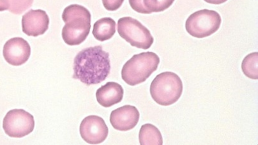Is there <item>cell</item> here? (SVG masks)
I'll list each match as a JSON object with an SVG mask.
<instances>
[{"instance_id":"cell-1","label":"cell","mask_w":258,"mask_h":145,"mask_svg":"<svg viewBox=\"0 0 258 145\" xmlns=\"http://www.w3.org/2000/svg\"><path fill=\"white\" fill-rule=\"evenodd\" d=\"M109 53L101 46L85 49L74 60L73 78L90 86L101 83L110 73Z\"/></svg>"},{"instance_id":"cell-2","label":"cell","mask_w":258,"mask_h":145,"mask_svg":"<svg viewBox=\"0 0 258 145\" xmlns=\"http://www.w3.org/2000/svg\"><path fill=\"white\" fill-rule=\"evenodd\" d=\"M62 20L66 25L62 36L68 45L78 46L83 43L89 35L91 28V15L83 6L73 5L63 11Z\"/></svg>"},{"instance_id":"cell-3","label":"cell","mask_w":258,"mask_h":145,"mask_svg":"<svg viewBox=\"0 0 258 145\" xmlns=\"http://www.w3.org/2000/svg\"><path fill=\"white\" fill-rule=\"evenodd\" d=\"M160 62L158 56L153 52L135 55L123 66L122 78L131 86L142 83L157 70Z\"/></svg>"},{"instance_id":"cell-4","label":"cell","mask_w":258,"mask_h":145,"mask_svg":"<svg viewBox=\"0 0 258 145\" xmlns=\"http://www.w3.org/2000/svg\"><path fill=\"white\" fill-rule=\"evenodd\" d=\"M183 84L175 73L165 72L158 75L150 86L153 99L158 104L169 106L178 101L182 95Z\"/></svg>"},{"instance_id":"cell-5","label":"cell","mask_w":258,"mask_h":145,"mask_svg":"<svg viewBox=\"0 0 258 145\" xmlns=\"http://www.w3.org/2000/svg\"><path fill=\"white\" fill-rule=\"evenodd\" d=\"M220 16L216 12L204 10L190 15L185 23L187 32L192 37L202 39L211 36L219 29Z\"/></svg>"},{"instance_id":"cell-6","label":"cell","mask_w":258,"mask_h":145,"mask_svg":"<svg viewBox=\"0 0 258 145\" xmlns=\"http://www.w3.org/2000/svg\"><path fill=\"white\" fill-rule=\"evenodd\" d=\"M117 31L120 36L132 46L147 50L154 43V38L149 30L137 20L131 17L119 19Z\"/></svg>"},{"instance_id":"cell-7","label":"cell","mask_w":258,"mask_h":145,"mask_svg":"<svg viewBox=\"0 0 258 145\" xmlns=\"http://www.w3.org/2000/svg\"><path fill=\"white\" fill-rule=\"evenodd\" d=\"M34 117L22 109L11 110L4 119L3 127L11 137L21 138L33 132L35 127Z\"/></svg>"},{"instance_id":"cell-8","label":"cell","mask_w":258,"mask_h":145,"mask_svg":"<svg viewBox=\"0 0 258 145\" xmlns=\"http://www.w3.org/2000/svg\"><path fill=\"white\" fill-rule=\"evenodd\" d=\"M80 134L83 139L90 144H99L107 137L108 128L101 117L90 115L85 118L81 122Z\"/></svg>"},{"instance_id":"cell-9","label":"cell","mask_w":258,"mask_h":145,"mask_svg":"<svg viewBox=\"0 0 258 145\" xmlns=\"http://www.w3.org/2000/svg\"><path fill=\"white\" fill-rule=\"evenodd\" d=\"M3 54L9 64L20 66L28 61L31 54V48L28 42L23 38H14L6 43Z\"/></svg>"},{"instance_id":"cell-10","label":"cell","mask_w":258,"mask_h":145,"mask_svg":"<svg viewBox=\"0 0 258 145\" xmlns=\"http://www.w3.org/2000/svg\"><path fill=\"white\" fill-rule=\"evenodd\" d=\"M23 32L29 37H37L44 35L49 29L50 20L42 10H31L22 19Z\"/></svg>"},{"instance_id":"cell-11","label":"cell","mask_w":258,"mask_h":145,"mask_svg":"<svg viewBox=\"0 0 258 145\" xmlns=\"http://www.w3.org/2000/svg\"><path fill=\"white\" fill-rule=\"evenodd\" d=\"M140 115V112L135 106L126 105L112 111L110 121L115 129L127 131L137 125Z\"/></svg>"},{"instance_id":"cell-12","label":"cell","mask_w":258,"mask_h":145,"mask_svg":"<svg viewBox=\"0 0 258 145\" xmlns=\"http://www.w3.org/2000/svg\"><path fill=\"white\" fill-rule=\"evenodd\" d=\"M123 94V89L120 85L114 82H109L97 90L96 98L101 105L110 107L120 102Z\"/></svg>"},{"instance_id":"cell-13","label":"cell","mask_w":258,"mask_h":145,"mask_svg":"<svg viewBox=\"0 0 258 145\" xmlns=\"http://www.w3.org/2000/svg\"><path fill=\"white\" fill-rule=\"evenodd\" d=\"M116 33V23L110 18L98 21L94 25L93 35L95 39L104 42L111 39Z\"/></svg>"},{"instance_id":"cell-14","label":"cell","mask_w":258,"mask_h":145,"mask_svg":"<svg viewBox=\"0 0 258 145\" xmlns=\"http://www.w3.org/2000/svg\"><path fill=\"white\" fill-rule=\"evenodd\" d=\"M139 140L141 145H162L163 142L159 129L150 123L142 126L139 132Z\"/></svg>"},{"instance_id":"cell-15","label":"cell","mask_w":258,"mask_h":145,"mask_svg":"<svg viewBox=\"0 0 258 145\" xmlns=\"http://www.w3.org/2000/svg\"><path fill=\"white\" fill-rule=\"evenodd\" d=\"M257 62V52L248 54L242 61V71L246 77L251 79L257 80L258 79Z\"/></svg>"},{"instance_id":"cell-16","label":"cell","mask_w":258,"mask_h":145,"mask_svg":"<svg viewBox=\"0 0 258 145\" xmlns=\"http://www.w3.org/2000/svg\"><path fill=\"white\" fill-rule=\"evenodd\" d=\"M175 0H143L146 9L151 14L160 13L169 9Z\"/></svg>"},{"instance_id":"cell-17","label":"cell","mask_w":258,"mask_h":145,"mask_svg":"<svg viewBox=\"0 0 258 145\" xmlns=\"http://www.w3.org/2000/svg\"><path fill=\"white\" fill-rule=\"evenodd\" d=\"M34 0H8L9 11L15 15H21L30 8Z\"/></svg>"},{"instance_id":"cell-18","label":"cell","mask_w":258,"mask_h":145,"mask_svg":"<svg viewBox=\"0 0 258 145\" xmlns=\"http://www.w3.org/2000/svg\"><path fill=\"white\" fill-rule=\"evenodd\" d=\"M124 0H102L105 9L108 11L114 12L122 5Z\"/></svg>"},{"instance_id":"cell-19","label":"cell","mask_w":258,"mask_h":145,"mask_svg":"<svg viewBox=\"0 0 258 145\" xmlns=\"http://www.w3.org/2000/svg\"><path fill=\"white\" fill-rule=\"evenodd\" d=\"M129 3L132 9L135 12L142 14H150L145 8L143 0H129Z\"/></svg>"},{"instance_id":"cell-20","label":"cell","mask_w":258,"mask_h":145,"mask_svg":"<svg viewBox=\"0 0 258 145\" xmlns=\"http://www.w3.org/2000/svg\"><path fill=\"white\" fill-rule=\"evenodd\" d=\"M8 0H0V12L9 10Z\"/></svg>"},{"instance_id":"cell-21","label":"cell","mask_w":258,"mask_h":145,"mask_svg":"<svg viewBox=\"0 0 258 145\" xmlns=\"http://www.w3.org/2000/svg\"><path fill=\"white\" fill-rule=\"evenodd\" d=\"M204 1L209 4L219 5L225 3L227 0H204Z\"/></svg>"}]
</instances>
